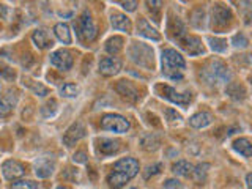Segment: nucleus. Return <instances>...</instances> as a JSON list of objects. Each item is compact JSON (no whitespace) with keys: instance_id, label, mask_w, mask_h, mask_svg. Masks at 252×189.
<instances>
[{"instance_id":"ea45409f","label":"nucleus","mask_w":252,"mask_h":189,"mask_svg":"<svg viewBox=\"0 0 252 189\" xmlns=\"http://www.w3.org/2000/svg\"><path fill=\"white\" fill-rule=\"evenodd\" d=\"M246 186L248 189H252V172H249L246 175Z\"/></svg>"},{"instance_id":"5701e85b","label":"nucleus","mask_w":252,"mask_h":189,"mask_svg":"<svg viewBox=\"0 0 252 189\" xmlns=\"http://www.w3.org/2000/svg\"><path fill=\"white\" fill-rule=\"evenodd\" d=\"M233 150L244 158H252V142L246 137H240L233 142Z\"/></svg>"},{"instance_id":"2eb2a0df","label":"nucleus","mask_w":252,"mask_h":189,"mask_svg":"<svg viewBox=\"0 0 252 189\" xmlns=\"http://www.w3.org/2000/svg\"><path fill=\"white\" fill-rule=\"evenodd\" d=\"M55 162L51 158H39L35 162V175L38 178H47L54 173Z\"/></svg>"},{"instance_id":"6e6552de","label":"nucleus","mask_w":252,"mask_h":189,"mask_svg":"<svg viewBox=\"0 0 252 189\" xmlns=\"http://www.w3.org/2000/svg\"><path fill=\"white\" fill-rule=\"evenodd\" d=\"M232 11L224 5H215L211 10V24L216 29H224L232 22Z\"/></svg>"},{"instance_id":"412c9836","label":"nucleus","mask_w":252,"mask_h":189,"mask_svg":"<svg viewBox=\"0 0 252 189\" xmlns=\"http://www.w3.org/2000/svg\"><path fill=\"white\" fill-rule=\"evenodd\" d=\"M32 39H33L35 46L39 47V49H47V47H51L54 44L52 38L46 30H35L33 35H32Z\"/></svg>"},{"instance_id":"f8f14e48","label":"nucleus","mask_w":252,"mask_h":189,"mask_svg":"<svg viewBox=\"0 0 252 189\" xmlns=\"http://www.w3.org/2000/svg\"><path fill=\"white\" fill-rule=\"evenodd\" d=\"M85 126L82 122H76L69 126V128L66 129V132L63 134V144H65L66 147H73L76 145L79 140H81L84 136H85Z\"/></svg>"},{"instance_id":"39448f33","label":"nucleus","mask_w":252,"mask_h":189,"mask_svg":"<svg viewBox=\"0 0 252 189\" xmlns=\"http://www.w3.org/2000/svg\"><path fill=\"white\" fill-rule=\"evenodd\" d=\"M129 57L139 66L153 68V51L142 43H132L129 47Z\"/></svg>"},{"instance_id":"c756f323","label":"nucleus","mask_w":252,"mask_h":189,"mask_svg":"<svg viewBox=\"0 0 252 189\" xmlns=\"http://www.w3.org/2000/svg\"><path fill=\"white\" fill-rule=\"evenodd\" d=\"M208 43H210V47L215 52H225L227 51V41L222 38H210Z\"/></svg>"},{"instance_id":"20e7f679","label":"nucleus","mask_w":252,"mask_h":189,"mask_svg":"<svg viewBox=\"0 0 252 189\" xmlns=\"http://www.w3.org/2000/svg\"><path fill=\"white\" fill-rule=\"evenodd\" d=\"M98 35V30L92 19V14L89 11H84L77 19V36L85 43L93 41Z\"/></svg>"},{"instance_id":"c9c22d12","label":"nucleus","mask_w":252,"mask_h":189,"mask_svg":"<svg viewBox=\"0 0 252 189\" xmlns=\"http://www.w3.org/2000/svg\"><path fill=\"white\" fill-rule=\"evenodd\" d=\"M87 158H89V156H87V153L81 150V152H76L73 155V161L77 162V164H85L87 162Z\"/></svg>"},{"instance_id":"423d86ee","label":"nucleus","mask_w":252,"mask_h":189,"mask_svg":"<svg viewBox=\"0 0 252 189\" xmlns=\"http://www.w3.org/2000/svg\"><path fill=\"white\" fill-rule=\"evenodd\" d=\"M129 120H126L123 115H118V114H106L104 117L101 118V128L110 131V132H126L129 129Z\"/></svg>"},{"instance_id":"bb28decb","label":"nucleus","mask_w":252,"mask_h":189,"mask_svg":"<svg viewBox=\"0 0 252 189\" xmlns=\"http://www.w3.org/2000/svg\"><path fill=\"white\" fill-rule=\"evenodd\" d=\"M208 169H210V165H208V164H199L197 167H194L192 178L197 181V183H203L205 178H207Z\"/></svg>"},{"instance_id":"f3484780","label":"nucleus","mask_w":252,"mask_h":189,"mask_svg":"<svg viewBox=\"0 0 252 189\" xmlns=\"http://www.w3.org/2000/svg\"><path fill=\"white\" fill-rule=\"evenodd\" d=\"M211 123H213V115L210 112H197L189 118V125L195 129L207 128V126Z\"/></svg>"},{"instance_id":"1a4fd4ad","label":"nucleus","mask_w":252,"mask_h":189,"mask_svg":"<svg viewBox=\"0 0 252 189\" xmlns=\"http://www.w3.org/2000/svg\"><path fill=\"white\" fill-rule=\"evenodd\" d=\"M49 60H51V65L55 66L60 71H68L71 69L74 63V59H73V54H71L68 49H59V51H54L51 55H49Z\"/></svg>"},{"instance_id":"aec40b11","label":"nucleus","mask_w":252,"mask_h":189,"mask_svg":"<svg viewBox=\"0 0 252 189\" xmlns=\"http://www.w3.org/2000/svg\"><path fill=\"white\" fill-rule=\"evenodd\" d=\"M98 150L101 155L109 156L114 155L120 150V140H114V139H99L98 140Z\"/></svg>"},{"instance_id":"9d476101","label":"nucleus","mask_w":252,"mask_h":189,"mask_svg":"<svg viewBox=\"0 0 252 189\" xmlns=\"http://www.w3.org/2000/svg\"><path fill=\"white\" fill-rule=\"evenodd\" d=\"M26 165H24L22 162L19 161H16V159H6L3 164H2V173H3V177L6 180H18L21 177L26 175Z\"/></svg>"},{"instance_id":"a19ab883","label":"nucleus","mask_w":252,"mask_h":189,"mask_svg":"<svg viewBox=\"0 0 252 189\" xmlns=\"http://www.w3.org/2000/svg\"><path fill=\"white\" fill-rule=\"evenodd\" d=\"M57 189H69V188H66V186H59Z\"/></svg>"},{"instance_id":"58836bf2","label":"nucleus","mask_w":252,"mask_h":189,"mask_svg":"<svg viewBox=\"0 0 252 189\" xmlns=\"http://www.w3.org/2000/svg\"><path fill=\"white\" fill-rule=\"evenodd\" d=\"M120 3L126 11H136V8H137V2H118Z\"/></svg>"},{"instance_id":"f704fd0d","label":"nucleus","mask_w":252,"mask_h":189,"mask_svg":"<svg viewBox=\"0 0 252 189\" xmlns=\"http://www.w3.org/2000/svg\"><path fill=\"white\" fill-rule=\"evenodd\" d=\"M162 169V164H155V165H150V167L147 169V172L144 173L145 180H148L152 175H156V173H159Z\"/></svg>"},{"instance_id":"a211bd4d","label":"nucleus","mask_w":252,"mask_h":189,"mask_svg":"<svg viewBox=\"0 0 252 189\" xmlns=\"http://www.w3.org/2000/svg\"><path fill=\"white\" fill-rule=\"evenodd\" d=\"M54 35L63 44H71V43H73V36H71V30H69L68 24H63V22L55 24V26H54Z\"/></svg>"},{"instance_id":"c85d7f7f","label":"nucleus","mask_w":252,"mask_h":189,"mask_svg":"<svg viewBox=\"0 0 252 189\" xmlns=\"http://www.w3.org/2000/svg\"><path fill=\"white\" fill-rule=\"evenodd\" d=\"M227 93L230 94L232 98H235V99H240V98H244V89L240 85V84H236V82H232L230 85L227 87Z\"/></svg>"},{"instance_id":"b1692460","label":"nucleus","mask_w":252,"mask_h":189,"mask_svg":"<svg viewBox=\"0 0 252 189\" xmlns=\"http://www.w3.org/2000/svg\"><path fill=\"white\" fill-rule=\"evenodd\" d=\"M128 181H129L128 177L123 175V173H120V172H115V170H112L107 175V183L112 189H120L128 183Z\"/></svg>"},{"instance_id":"473e14b6","label":"nucleus","mask_w":252,"mask_h":189,"mask_svg":"<svg viewBox=\"0 0 252 189\" xmlns=\"http://www.w3.org/2000/svg\"><path fill=\"white\" fill-rule=\"evenodd\" d=\"M13 110V104L8 102L6 99H0V118H5L11 114Z\"/></svg>"},{"instance_id":"6ab92c4d","label":"nucleus","mask_w":252,"mask_h":189,"mask_svg":"<svg viewBox=\"0 0 252 189\" xmlns=\"http://www.w3.org/2000/svg\"><path fill=\"white\" fill-rule=\"evenodd\" d=\"M137 27H139V33H140L142 36H145V38H148V39H153V41H159V39H161L159 32H158L155 27L150 26L147 19H144V18L139 19Z\"/></svg>"},{"instance_id":"dca6fc26","label":"nucleus","mask_w":252,"mask_h":189,"mask_svg":"<svg viewBox=\"0 0 252 189\" xmlns=\"http://www.w3.org/2000/svg\"><path fill=\"white\" fill-rule=\"evenodd\" d=\"M110 24H112L114 30L126 32V33H129V32L132 30L131 19L123 13H112L110 14Z\"/></svg>"},{"instance_id":"4be33fe9","label":"nucleus","mask_w":252,"mask_h":189,"mask_svg":"<svg viewBox=\"0 0 252 189\" xmlns=\"http://www.w3.org/2000/svg\"><path fill=\"white\" fill-rule=\"evenodd\" d=\"M172 170L175 175L178 177H192V173H194V165L189 162V161H185V159H181V161H177L175 164L172 165Z\"/></svg>"},{"instance_id":"f257e3e1","label":"nucleus","mask_w":252,"mask_h":189,"mask_svg":"<svg viewBox=\"0 0 252 189\" xmlns=\"http://www.w3.org/2000/svg\"><path fill=\"white\" fill-rule=\"evenodd\" d=\"M169 35H170L173 39H175V41L180 44L181 49L186 51L189 55H199V54H203L202 39H200L199 36L188 35L183 24H180V26H178V30L169 27Z\"/></svg>"},{"instance_id":"a878e982","label":"nucleus","mask_w":252,"mask_h":189,"mask_svg":"<svg viewBox=\"0 0 252 189\" xmlns=\"http://www.w3.org/2000/svg\"><path fill=\"white\" fill-rule=\"evenodd\" d=\"M24 84H26L35 94H38V96H46V94L49 93V90H47V87H44L43 84H39V82L33 81V79H24Z\"/></svg>"},{"instance_id":"4468645a","label":"nucleus","mask_w":252,"mask_h":189,"mask_svg":"<svg viewBox=\"0 0 252 189\" xmlns=\"http://www.w3.org/2000/svg\"><path fill=\"white\" fill-rule=\"evenodd\" d=\"M122 69V62L115 57H106L99 62V73L106 77L115 76L117 73H120Z\"/></svg>"},{"instance_id":"4c0bfd02","label":"nucleus","mask_w":252,"mask_h":189,"mask_svg":"<svg viewBox=\"0 0 252 189\" xmlns=\"http://www.w3.org/2000/svg\"><path fill=\"white\" fill-rule=\"evenodd\" d=\"M164 188L165 189H181V183L175 178H170V180H167L164 183Z\"/></svg>"},{"instance_id":"393cba45","label":"nucleus","mask_w":252,"mask_h":189,"mask_svg":"<svg viewBox=\"0 0 252 189\" xmlns=\"http://www.w3.org/2000/svg\"><path fill=\"white\" fill-rule=\"evenodd\" d=\"M123 44H125L123 36H112V38H109L106 41V51L110 55H117L123 49Z\"/></svg>"},{"instance_id":"79ce46f5","label":"nucleus","mask_w":252,"mask_h":189,"mask_svg":"<svg viewBox=\"0 0 252 189\" xmlns=\"http://www.w3.org/2000/svg\"><path fill=\"white\" fill-rule=\"evenodd\" d=\"M131 189H136V188H131Z\"/></svg>"},{"instance_id":"f03ea898","label":"nucleus","mask_w":252,"mask_h":189,"mask_svg":"<svg viewBox=\"0 0 252 189\" xmlns=\"http://www.w3.org/2000/svg\"><path fill=\"white\" fill-rule=\"evenodd\" d=\"M162 73L170 79H181L183 71L186 69V62L181 57V54L175 49L162 51Z\"/></svg>"},{"instance_id":"cd10ccee","label":"nucleus","mask_w":252,"mask_h":189,"mask_svg":"<svg viewBox=\"0 0 252 189\" xmlns=\"http://www.w3.org/2000/svg\"><path fill=\"white\" fill-rule=\"evenodd\" d=\"M60 93H62V96H65V98H76L77 94L81 93V89H79L76 84L68 82V84H65L62 87Z\"/></svg>"},{"instance_id":"2f4dec72","label":"nucleus","mask_w":252,"mask_h":189,"mask_svg":"<svg viewBox=\"0 0 252 189\" xmlns=\"http://www.w3.org/2000/svg\"><path fill=\"white\" fill-rule=\"evenodd\" d=\"M10 189H38V183L32 180H19L14 181Z\"/></svg>"},{"instance_id":"7ed1b4c3","label":"nucleus","mask_w":252,"mask_h":189,"mask_svg":"<svg viewBox=\"0 0 252 189\" xmlns=\"http://www.w3.org/2000/svg\"><path fill=\"white\" fill-rule=\"evenodd\" d=\"M202 76L207 82L210 84H224L230 79V71L224 65L222 62L219 60H213L208 63L207 68H203Z\"/></svg>"},{"instance_id":"0eeeda50","label":"nucleus","mask_w":252,"mask_h":189,"mask_svg":"<svg viewBox=\"0 0 252 189\" xmlns=\"http://www.w3.org/2000/svg\"><path fill=\"white\" fill-rule=\"evenodd\" d=\"M158 93L161 94L164 99H167L173 104H178V106H188L191 102V93H178L173 87L169 85H158L156 87Z\"/></svg>"},{"instance_id":"7c9ffc66","label":"nucleus","mask_w":252,"mask_h":189,"mask_svg":"<svg viewBox=\"0 0 252 189\" xmlns=\"http://www.w3.org/2000/svg\"><path fill=\"white\" fill-rule=\"evenodd\" d=\"M55 110H57V101H55V99H49L41 107V115L44 118H49V117H52L55 114Z\"/></svg>"},{"instance_id":"9b49d317","label":"nucleus","mask_w":252,"mask_h":189,"mask_svg":"<svg viewBox=\"0 0 252 189\" xmlns=\"http://www.w3.org/2000/svg\"><path fill=\"white\" fill-rule=\"evenodd\" d=\"M112 170L120 172L131 180L139 173V162H137V159H134V158H122V159H118L114 164Z\"/></svg>"},{"instance_id":"ddd939ff","label":"nucleus","mask_w":252,"mask_h":189,"mask_svg":"<svg viewBox=\"0 0 252 189\" xmlns=\"http://www.w3.org/2000/svg\"><path fill=\"white\" fill-rule=\"evenodd\" d=\"M115 90L122 98H125L126 101H129V102H137L139 98H140L136 85H134L131 81H125V79H123V81H118L117 85H115Z\"/></svg>"},{"instance_id":"72a5a7b5","label":"nucleus","mask_w":252,"mask_h":189,"mask_svg":"<svg viewBox=\"0 0 252 189\" xmlns=\"http://www.w3.org/2000/svg\"><path fill=\"white\" fill-rule=\"evenodd\" d=\"M232 43H233L235 47H246L248 46V39H246V36H244L243 33H238V35L233 36Z\"/></svg>"},{"instance_id":"e433bc0d","label":"nucleus","mask_w":252,"mask_h":189,"mask_svg":"<svg viewBox=\"0 0 252 189\" xmlns=\"http://www.w3.org/2000/svg\"><path fill=\"white\" fill-rule=\"evenodd\" d=\"M165 115H167V120H169L170 123L181 120V115H180V114H177L173 109H167V110H165Z\"/></svg>"}]
</instances>
